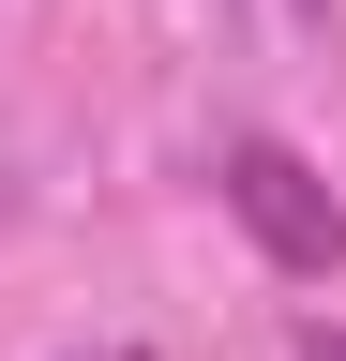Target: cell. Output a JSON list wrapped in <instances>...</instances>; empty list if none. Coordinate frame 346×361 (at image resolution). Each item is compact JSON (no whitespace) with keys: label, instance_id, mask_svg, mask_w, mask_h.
Wrapping results in <instances>:
<instances>
[{"label":"cell","instance_id":"obj_1","mask_svg":"<svg viewBox=\"0 0 346 361\" xmlns=\"http://www.w3.org/2000/svg\"><path fill=\"white\" fill-rule=\"evenodd\" d=\"M211 196L256 226V256H271V271H301V286H331V271H346V196H331L301 151H286V135H226Z\"/></svg>","mask_w":346,"mask_h":361},{"label":"cell","instance_id":"obj_2","mask_svg":"<svg viewBox=\"0 0 346 361\" xmlns=\"http://www.w3.org/2000/svg\"><path fill=\"white\" fill-rule=\"evenodd\" d=\"M301 361H346V331H301Z\"/></svg>","mask_w":346,"mask_h":361},{"label":"cell","instance_id":"obj_3","mask_svg":"<svg viewBox=\"0 0 346 361\" xmlns=\"http://www.w3.org/2000/svg\"><path fill=\"white\" fill-rule=\"evenodd\" d=\"M286 16H301V30H331V0H286Z\"/></svg>","mask_w":346,"mask_h":361},{"label":"cell","instance_id":"obj_4","mask_svg":"<svg viewBox=\"0 0 346 361\" xmlns=\"http://www.w3.org/2000/svg\"><path fill=\"white\" fill-rule=\"evenodd\" d=\"M106 361H136V346H106Z\"/></svg>","mask_w":346,"mask_h":361}]
</instances>
